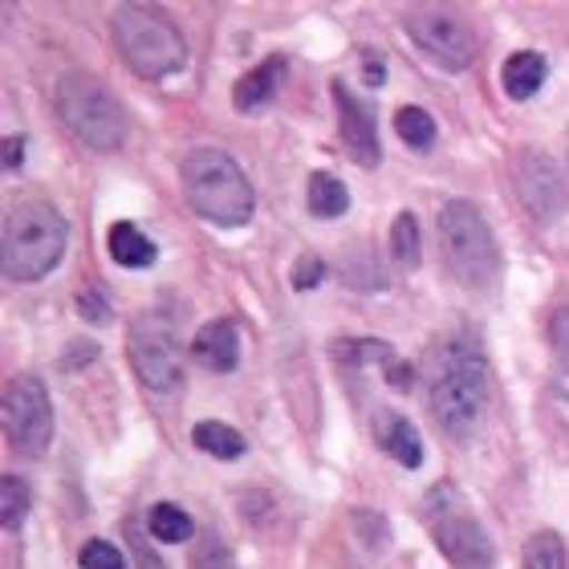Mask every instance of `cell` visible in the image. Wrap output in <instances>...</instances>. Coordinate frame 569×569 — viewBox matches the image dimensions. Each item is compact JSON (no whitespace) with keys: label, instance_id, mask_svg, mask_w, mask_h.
<instances>
[{"label":"cell","instance_id":"6da1fadb","mask_svg":"<svg viewBox=\"0 0 569 569\" xmlns=\"http://www.w3.org/2000/svg\"><path fill=\"white\" fill-rule=\"evenodd\" d=\"M70 244V224L49 200H17L4 212L0 232V261L12 281H41L58 269Z\"/></svg>","mask_w":569,"mask_h":569},{"label":"cell","instance_id":"7a4b0ae2","mask_svg":"<svg viewBox=\"0 0 569 569\" xmlns=\"http://www.w3.org/2000/svg\"><path fill=\"white\" fill-rule=\"evenodd\" d=\"M431 411L451 439H468L488 411V362L472 346H443L431 367Z\"/></svg>","mask_w":569,"mask_h":569},{"label":"cell","instance_id":"3957f363","mask_svg":"<svg viewBox=\"0 0 569 569\" xmlns=\"http://www.w3.org/2000/svg\"><path fill=\"white\" fill-rule=\"evenodd\" d=\"M179 176H183V196L203 220H212L220 228H237L252 220L257 196H252L249 176L240 171L232 154L216 151V147H200L183 159Z\"/></svg>","mask_w":569,"mask_h":569},{"label":"cell","instance_id":"277c9868","mask_svg":"<svg viewBox=\"0 0 569 569\" xmlns=\"http://www.w3.org/2000/svg\"><path fill=\"white\" fill-rule=\"evenodd\" d=\"M114 46H119L122 61L131 66L139 78L154 82V78H171L183 70L188 61V41L176 29V21L159 12L154 4H119L114 9Z\"/></svg>","mask_w":569,"mask_h":569},{"label":"cell","instance_id":"5b68a950","mask_svg":"<svg viewBox=\"0 0 569 569\" xmlns=\"http://www.w3.org/2000/svg\"><path fill=\"white\" fill-rule=\"evenodd\" d=\"M439 249L451 277L468 289H492L500 281V249L497 237L476 203L451 200L439 208Z\"/></svg>","mask_w":569,"mask_h":569},{"label":"cell","instance_id":"8992f818","mask_svg":"<svg viewBox=\"0 0 569 569\" xmlns=\"http://www.w3.org/2000/svg\"><path fill=\"white\" fill-rule=\"evenodd\" d=\"M58 102V119L73 131V139H82L90 151H114L127 139V114L114 98L86 73H66L53 90Z\"/></svg>","mask_w":569,"mask_h":569},{"label":"cell","instance_id":"52a82bcc","mask_svg":"<svg viewBox=\"0 0 569 569\" xmlns=\"http://www.w3.org/2000/svg\"><path fill=\"white\" fill-rule=\"evenodd\" d=\"M127 358H131L134 375H139L147 391L163 395V399L183 391V358H179L176 330L159 313H139L131 321Z\"/></svg>","mask_w":569,"mask_h":569},{"label":"cell","instance_id":"ba28073f","mask_svg":"<svg viewBox=\"0 0 569 569\" xmlns=\"http://www.w3.org/2000/svg\"><path fill=\"white\" fill-rule=\"evenodd\" d=\"M0 416H4V436L12 451L21 456H41L53 439V403H49L46 382L33 375H17L4 387L0 399Z\"/></svg>","mask_w":569,"mask_h":569},{"label":"cell","instance_id":"9c48e42d","mask_svg":"<svg viewBox=\"0 0 569 569\" xmlns=\"http://www.w3.org/2000/svg\"><path fill=\"white\" fill-rule=\"evenodd\" d=\"M403 29L416 41V49L439 70L460 73L476 61V33L463 17L443 9H411L403 12Z\"/></svg>","mask_w":569,"mask_h":569},{"label":"cell","instance_id":"30bf717a","mask_svg":"<svg viewBox=\"0 0 569 569\" xmlns=\"http://www.w3.org/2000/svg\"><path fill=\"white\" fill-rule=\"evenodd\" d=\"M512 183H517V196H521L525 212L533 216L537 224H558L561 216H566V203H569L566 176H561L558 163H553L546 151L517 154Z\"/></svg>","mask_w":569,"mask_h":569},{"label":"cell","instance_id":"8fae6325","mask_svg":"<svg viewBox=\"0 0 569 569\" xmlns=\"http://www.w3.org/2000/svg\"><path fill=\"white\" fill-rule=\"evenodd\" d=\"M431 525H436V546L443 549V558L456 569H488L497 549L488 541V533L480 529L472 512H463L451 505L448 512L431 509Z\"/></svg>","mask_w":569,"mask_h":569},{"label":"cell","instance_id":"7c38bea8","mask_svg":"<svg viewBox=\"0 0 569 569\" xmlns=\"http://www.w3.org/2000/svg\"><path fill=\"white\" fill-rule=\"evenodd\" d=\"M333 98H338V122H342L346 151L355 154L362 167L382 163L379 147V127H375V107H367L362 98H355L342 82H333Z\"/></svg>","mask_w":569,"mask_h":569},{"label":"cell","instance_id":"4fadbf2b","mask_svg":"<svg viewBox=\"0 0 569 569\" xmlns=\"http://www.w3.org/2000/svg\"><path fill=\"white\" fill-rule=\"evenodd\" d=\"M191 358L200 362L203 370H212V375H228V370H237L240 362V333L232 321H208L200 333H196V342H191Z\"/></svg>","mask_w":569,"mask_h":569},{"label":"cell","instance_id":"5bb4252c","mask_svg":"<svg viewBox=\"0 0 569 569\" xmlns=\"http://www.w3.org/2000/svg\"><path fill=\"white\" fill-rule=\"evenodd\" d=\"M375 439H379V448L391 456V460H399L403 468H419L423 463V439H419V431L411 427V419H403L399 411H382L379 419H375Z\"/></svg>","mask_w":569,"mask_h":569},{"label":"cell","instance_id":"9a60e30c","mask_svg":"<svg viewBox=\"0 0 569 569\" xmlns=\"http://www.w3.org/2000/svg\"><path fill=\"white\" fill-rule=\"evenodd\" d=\"M281 58H269L264 66H257V70H249L244 78H240L237 86H232V107L240 110V114H261L269 102H273L277 94V78H281Z\"/></svg>","mask_w":569,"mask_h":569},{"label":"cell","instance_id":"2e32d148","mask_svg":"<svg viewBox=\"0 0 569 569\" xmlns=\"http://www.w3.org/2000/svg\"><path fill=\"white\" fill-rule=\"evenodd\" d=\"M546 58L541 53H529V49H521V53H512L509 61H505V70H500V86H505V94L512 98V102H525V98H533L541 86H546Z\"/></svg>","mask_w":569,"mask_h":569},{"label":"cell","instance_id":"e0dca14e","mask_svg":"<svg viewBox=\"0 0 569 569\" xmlns=\"http://www.w3.org/2000/svg\"><path fill=\"white\" fill-rule=\"evenodd\" d=\"M107 249L122 269H147V264H154V257H159V249L151 244V237H142L139 228L127 224V220H119V224L110 228Z\"/></svg>","mask_w":569,"mask_h":569},{"label":"cell","instance_id":"ac0fdd59","mask_svg":"<svg viewBox=\"0 0 569 569\" xmlns=\"http://www.w3.org/2000/svg\"><path fill=\"white\" fill-rule=\"evenodd\" d=\"M191 443L216 460H240L244 456V436H240L237 427L228 423H216V419H203V423L191 427Z\"/></svg>","mask_w":569,"mask_h":569},{"label":"cell","instance_id":"d6986e66","mask_svg":"<svg viewBox=\"0 0 569 569\" xmlns=\"http://www.w3.org/2000/svg\"><path fill=\"white\" fill-rule=\"evenodd\" d=\"M346 208H350V191L342 179L326 176V171L309 179V212L318 220H338V216H346Z\"/></svg>","mask_w":569,"mask_h":569},{"label":"cell","instance_id":"ffe728a7","mask_svg":"<svg viewBox=\"0 0 569 569\" xmlns=\"http://www.w3.org/2000/svg\"><path fill=\"white\" fill-rule=\"evenodd\" d=\"M147 533H151L154 541L179 546V541H188V537L196 533V525H191L188 512L176 509V505H154V509L147 512Z\"/></svg>","mask_w":569,"mask_h":569},{"label":"cell","instance_id":"44dd1931","mask_svg":"<svg viewBox=\"0 0 569 569\" xmlns=\"http://www.w3.org/2000/svg\"><path fill=\"white\" fill-rule=\"evenodd\" d=\"M33 509V488L21 476H4L0 480V529H21V521Z\"/></svg>","mask_w":569,"mask_h":569},{"label":"cell","instance_id":"7402d4cb","mask_svg":"<svg viewBox=\"0 0 569 569\" xmlns=\"http://www.w3.org/2000/svg\"><path fill=\"white\" fill-rule=\"evenodd\" d=\"M395 134L411 147V151H431L436 147V119L423 107H403L395 114Z\"/></svg>","mask_w":569,"mask_h":569},{"label":"cell","instance_id":"603a6c76","mask_svg":"<svg viewBox=\"0 0 569 569\" xmlns=\"http://www.w3.org/2000/svg\"><path fill=\"white\" fill-rule=\"evenodd\" d=\"M525 569H569L566 541H561L553 529L533 533L529 537V546H525Z\"/></svg>","mask_w":569,"mask_h":569},{"label":"cell","instance_id":"cb8c5ba5","mask_svg":"<svg viewBox=\"0 0 569 569\" xmlns=\"http://www.w3.org/2000/svg\"><path fill=\"white\" fill-rule=\"evenodd\" d=\"M391 257L403 264V269H416L419 264V224L411 212H403L391 224Z\"/></svg>","mask_w":569,"mask_h":569},{"label":"cell","instance_id":"d4e9b609","mask_svg":"<svg viewBox=\"0 0 569 569\" xmlns=\"http://www.w3.org/2000/svg\"><path fill=\"white\" fill-rule=\"evenodd\" d=\"M78 561H82V569H127L122 553L110 541H86Z\"/></svg>","mask_w":569,"mask_h":569},{"label":"cell","instance_id":"484cf974","mask_svg":"<svg viewBox=\"0 0 569 569\" xmlns=\"http://www.w3.org/2000/svg\"><path fill=\"white\" fill-rule=\"evenodd\" d=\"M191 569H237V561H232V553L220 541H203L196 549V558H191Z\"/></svg>","mask_w":569,"mask_h":569},{"label":"cell","instance_id":"4316f807","mask_svg":"<svg viewBox=\"0 0 569 569\" xmlns=\"http://www.w3.org/2000/svg\"><path fill=\"white\" fill-rule=\"evenodd\" d=\"M549 346H553V355H558L561 362H569V306L549 318Z\"/></svg>","mask_w":569,"mask_h":569},{"label":"cell","instance_id":"83f0119b","mask_svg":"<svg viewBox=\"0 0 569 569\" xmlns=\"http://www.w3.org/2000/svg\"><path fill=\"white\" fill-rule=\"evenodd\" d=\"M78 313H82V321H90V326H107L110 321V306L94 293H78Z\"/></svg>","mask_w":569,"mask_h":569},{"label":"cell","instance_id":"f1b7e54d","mask_svg":"<svg viewBox=\"0 0 569 569\" xmlns=\"http://www.w3.org/2000/svg\"><path fill=\"white\" fill-rule=\"evenodd\" d=\"M318 281H326V264L313 261V257H306V261L293 269V289H313Z\"/></svg>","mask_w":569,"mask_h":569},{"label":"cell","instance_id":"f546056e","mask_svg":"<svg viewBox=\"0 0 569 569\" xmlns=\"http://www.w3.org/2000/svg\"><path fill=\"white\" fill-rule=\"evenodd\" d=\"M21 147H24V134H12V139H9V151H4V163H9L12 171L21 167Z\"/></svg>","mask_w":569,"mask_h":569},{"label":"cell","instance_id":"4dcf8cb0","mask_svg":"<svg viewBox=\"0 0 569 569\" xmlns=\"http://www.w3.org/2000/svg\"><path fill=\"white\" fill-rule=\"evenodd\" d=\"M367 82L382 86V66H379V61H367Z\"/></svg>","mask_w":569,"mask_h":569}]
</instances>
